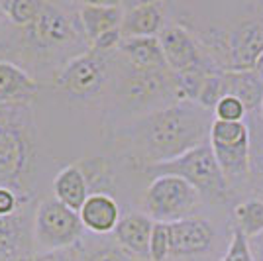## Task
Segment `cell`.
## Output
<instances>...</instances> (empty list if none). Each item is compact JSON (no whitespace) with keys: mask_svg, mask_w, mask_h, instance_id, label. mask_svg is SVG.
Returning <instances> with one entry per match:
<instances>
[{"mask_svg":"<svg viewBox=\"0 0 263 261\" xmlns=\"http://www.w3.org/2000/svg\"><path fill=\"white\" fill-rule=\"evenodd\" d=\"M214 114L197 102L179 100L132 122L118 134L132 157L145 167L167 163L209 142Z\"/></svg>","mask_w":263,"mask_h":261,"instance_id":"1","label":"cell"},{"mask_svg":"<svg viewBox=\"0 0 263 261\" xmlns=\"http://www.w3.org/2000/svg\"><path fill=\"white\" fill-rule=\"evenodd\" d=\"M37 161V134L32 104H0V187L30 193Z\"/></svg>","mask_w":263,"mask_h":261,"instance_id":"2","label":"cell"},{"mask_svg":"<svg viewBox=\"0 0 263 261\" xmlns=\"http://www.w3.org/2000/svg\"><path fill=\"white\" fill-rule=\"evenodd\" d=\"M79 45L88 47L87 38L79 20V4H61V2H44L40 16L28 28L20 30V47L35 59L53 61Z\"/></svg>","mask_w":263,"mask_h":261,"instance_id":"3","label":"cell"},{"mask_svg":"<svg viewBox=\"0 0 263 261\" xmlns=\"http://www.w3.org/2000/svg\"><path fill=\"white\" fill-rule=\"evenodd\" d=\"M114 97L116 104L134 118L181 100L171 71H136L126 63L118 71Z\"/></svg>","mask_w":263,"mask_h":261,"instance_id":"4","label":"cell"},{"mask_svg":"<svg viewBox=\"0 0 263 261\" xmlns=\"http://www.w3.org/2000/svg\"><path fill=\"white\" fill-rule=\"evenodd\" d=\"M143 171L152 179L161 175L181 177L191 187H195L198 195L206 200H226L230 196V185L214 157L210 142L186 152L185 155L177 157L173 161L152 165V167H145Z\"/></svg>","mask_w":263,"mask_h":261,"instance_id":"5","label":"cell"},{"mask_svg":"<svg viewBox=\"0 0 263 261\" xmlns=\"http://www.w3.org/2000/svg\"><path fill=\"white\" fill-rule=\"evenodd\" d=\"M200 198L202 196L198 195L197 189L183 181L181 177H154L142 196L143 214H147L154 222L173 224L195 216L197 208L200 207Z\"/></svg>","mask_w":263,"mask_h":261,"instance_id":"6","label":"cell"},{"mask_svg":"<svg viewBox=\"0 0 263 261\" xmlns=\"http://www.w3.org/2000/svg\"><path fill=\"white\" fill-rule=\"evenodd\" d=\"M210 147L230 189L250 183V130L246 122L214 120Z\"/></svg>","mask_w":263,"mask_h":261,"instance_id":"7","label":"cell"},{"mask_svg":"<svg viewBox=\"0 0 263 261\" xmlns=\"http://www.w3.org/2000/svg\"><path fill=\"white\" fill-rule=\"evenodd\" d=\"M83 222L79 212L61 204L55 196L37 202L33 214L35 246L44 251L73 250L83 238Z\"/></svg>","mask_w":263,"mask_h":261,"instance_id":"8","label":"cell"},{"mask_svg":"<svg viewBox=\"0 0 263 261\" xmlns=\"http://www.w3.org/2000/svg\"><path fill=\"white\" fill-rule=\"evenodd\" d=\"M110 61L112 55L87 49L61 65L57 87L79 100L97 98L110 81Z\"/></svg>","mask_w":263,"mask_h":261,"instance_id":"9","label":"cell"},{"mask_svg":"<svg viewBox=\"0 0 263 261\" xmlns=\"http://www.w3.org/2000/svg\"><path fill=\"white\" fill-rule=\"evenodd\" d=\"M159 44L163 47V55L167 67L173 75L197 71V69H214L218 67L210 61L206 51L195 38V33L183 24H167L163 32L159 33Z\"/></svg>","mask_w":263,"mask_h":261,"instance_id":"10","label":"cell"},{"mask_svg":"<svg viewBox=\"0 0 263 261\" xmlns=\"http://www.w3.org/2000/svg\"><path fill=\"white\" fill-rule=\"evenodd\" d=\"M37 204H26L10 216H0V261H24L35 253L33 214Z\"/></svg>","mask_w":263,"mask_h":261,"instance_id":"11","label":"cell"},{"mask_svg":"<svg viewBox=\"0 0 263 261\" xmlns=\"http://www.w3.org/2000/svg\"><path fill=\"white\" fill-rule=\"evenodd\" d=\"M263 57V16H253L228 32V71H253Z\"/></svg>","mask_w":263,"mask_h":261,"instance_id":"12","label":"cell"},{"mask_svg":"<svg viewBox=\"0 0 263 261\" xmlns=\"http://www.w3.org/2000/svg\"><path fill=\"white\" fill-rule=\"evenodd\" d=\"M171 232V257H197L206 255L214 246V228L206 218L191 216L169 224Z\"/></svg>","mask_w":263,"mask_h":261,"instance_id":"13","label":"cell"},{"mask_svg":"<svg viewBox=\"0 0 263 261\" xmlns=\"http://www.w3.org/2000/svg\"><path fill=\"white\" fill-rule=\"evenodd\" d=\"M167 4L163 2H130L124 4L122 35L126 38H159L167 26Z\"/></svg>","mask_w":263,"mask_h":261,"instance_id":"14","label":"cell"},{"mask_svg":"<svg viewBox=\"0 0 263 261\" xmlns=\"http://www.w3.org/2000/svg\"><path fill=\"white\" fill-rule=\"evenodd\" d=\"M154 220L143 212H126L114 230V241L138 261H149Z\"/></svg>","mask_w":263,"mask_h":261,"instance_id":"15","label":"cell"},{"mask_svg":"<svg viewBox=\"0 0 263 261\" xmlns=\"http://www.w3.org/2000/svg\"><path fill=\"white\" fill-rule=\"evenodd\" d=\"M37 90L40 83L22 65L0 59V104H32Z\"/></svg>","mask_w":263,"mask_h":261,"instance_id":"16","label":"cell"},{"mask_svg":"<svg viewBox=\"0 0 263 261\" xmlns=\"http://www.w3.org/2000/svg\"><path fill=\"white\" fill-rule=\"evenodd\" d=\"M79 216H81L85 230H88L90 234H97V236L114 234L122 218L116 198L106 193H90L87 202L81 208Z\"/></svg>","mask_w":263,"mask_h":261,"instance_id":"17","label":"cell"},{"mask_svg":"<svg viewBox=\"0 0 263 261\" xmlns=\"http://www.w3.org/2000/svg\"><path fill=\"white\" fill-rule=\"evenodd\" d=\"M79 20L87 38L88 49L102 33L120 30L124 20V4H97L85 2L79 4Z\"/></svg>","mask_w":263,"mask_h":261,"instance_id":"18","label":"cell"},{"mask_svg":"<svg viewBox=\"0 0 263 261\" xmlns=\"http://www.w3.org/2000/svg\"><path fill=\"white\" fill-rule=\"evenodd\" d=\"M116 53L136 71H169L159 38H126Z\"/></svg>","mask_w":263,"mask_h":261,"instance_id":"19","label":"cell"},{"mask_svg":"<svg viewBox=\"0 0 263 261\" xmlns=\"http://www.w3.org/2000/svg\"><path fill=\"white\" fill-rule=\"evenodd\" d=\"M88 195L90 187L81 165H67L53 179V196L75 212H81Z\"/></svg>","mask_w":263,"mask_h":261,"instance_id":"20","label":"cell"},{"mask_svg":"<svg viewBox=\"0 0 263 261\" xmlns=\"http://www.w3.org/2000/svg\"><path fill=\"white\" fill-rule=\"evenodd\" d=\"M226 97L238 98L248 114L259 110L263 100V79L257 71H224Z\"/></svg>","mask_w":263,"mask_h":261,"instance_id":"21","label":"cell"},{"mask_svg":"<svg viewBox=\"0 0 263 261\" xmlns=\"http://www.w3.org/2000/svg\"><path fill=\"white\" fill-rule=\"evenodd\" d=\"M250 130V183L263 189V118L259 110L246 116Z\"/></svg>","mask_w":263,"mask_h":261,"instance_id":"22","label":"cell"},{"mask_svg":"<svg viewBox=\"0 0 263 261\" xmlns=\"http://www.w3.org/2000/svg\"><path fill=\"white\" fill-rule=\"evenodd\" d=\"M246 238L255 239L263 236V198H248L234 207V226Z\"/></svg>","mask_w":263,"mask_h":261,"instance_id":"23","label":"cell"},{"mask_svg":"<svg viewBox=\"0 0 263 261\" xmlns=\"http://www.w3.org/2000/svg\"><path fill=\"white\" fill-rule=\"evenodd\" d=\"M44 8V0H2L0 2V14L6 22L14 28L24 30L40 16Z\"/></svg>","mask_w":263,"mask_h":261,"instance_id":"24","label":"cell"},{"mask_svg":"<svg viewBox=\"0 0 263 261\" xmlns=\"http://www.w3.org/2000/svg\"><path fill=\"white\" fill-rule=\"evenodd\" d=\"M75 261H138L116 241H95L79 248Z\"/></svg>","mask_w":263,"mask_h":261,"instance_id":"25","label":"cell"},{"mask_svg":"<svg viewBox=\"0 0 263 261\" xmlns=\"http://www.w3.org/2000/svg\"><path fill=\"white\" fill-rule=\"evenodd\" d=\"M226 97V88H224V71H212L206 75L202 88L198 92L197 104H200L202 108H206L209 112L214 114V108L222 98Z\"/></svg>","mask_w":263,"mask_h":261,"instance_id":"26","label":"cell"},{"mask_svg":"<svg viewBox=\"0 0 263 261\" xmlns=\"http://www.w3.org/2000/svg\"><path fill=\"white\" fill-rule=\"evenodd\" d=\"M171 257V232L169 224L155 222L149 239V261H167Z\"/></svg>","mask_w":263,"mask_h":261,"instance_id":"27","label":"cell"},{"mask_svg":"<svg viewBox=\"0 0 263 261\" xmlns=\"http://www.w3.org/2000/svg\"><path fill=\"white\" fill-rule=\"evenodd\" d=\"M33 202L30 193L16 191L12 187H0V216H10L22 210L26 204Z\"/></svg>","mask_w":263,"mask_h":261,"instance_id":"28","label":"cell"},{"mask_svg":"<svg viewBox=\"0 0 263 261\" xmlns=\"http://www.w3.org/2000/svg\"><path fill=\"white\" fill-rule=\"evenodd\" d=\"M220 261H255L252 246H250V239L246 238L240 230L232 228L228 250H226L224 257Z\"/></svg>","mask_w":263,"mask_h":261,"instance_id":"29","label":"cell"},{"mask_svg":"<svg viewBox=\"0 0 263 261\" xmlns=\"http://www.w3.org/2000/svg\"><path fill=\"white\" fill-rule=\"evenodd\" d=\"M246 106L234 97H224L214 108V120L220 122H246Z\"/></svg>","mask_w":263,"mask_h":261,"instance_id":"30","label":"cell"},{"mask_svg":"<svg viewBox=\"0 0 263 261\" xmlns=\"http://www.w3.org/2000/svg\"><path fill=\"white\" fill-rule=\"evenodd\" d=\"M77 250H55V251H35L24 261H75Z\"/></svg>","mask_w":263,"mask_h":261,"instance_id":"31","label":"cell"},{"mask_svg":"<svg viewBox=\"0 0 263 261\" xmlns=\"http://www.w3.org/2000/svg\"><path fill=\"white\" fill-rule=\"evenodd\" d=\"M250 246H252V251H253V257H255V261H263V236L252 239V241H250Z\"/></svg>","mask_w":263,"mask_h":261,"instance_id":"32","label":"cell"},{"mask_svg":"<svg viewBox=\"0 0 263 261\" xmlns=\"http://www.w3.org/2000/svg\"><path fill=\"white\" fill-rule=\"evenodd\" d=\"M255 71H257V75L263 79V57L259 59V61H257V65H255Z\"/></svg>","mask_w":263,"mask_h":261,"instance_id":"33","label":"cell"},{"mask_svg":"<svg viewBox=\"0 0 263 261\" xmlns=\"http://www.w3.org/2000/svg\"><path fill=\"white\" fill-rule=\"evenodd\" d=\"M2 20H4V16H2V14H0V35H2V33H4V22H2Z\"/></svg>","mask_w":263,"mask_h":261,"instance_id":"34","label":"cell"},{"mask_svg":"<svg viewBox=\"0 0 263 261\" xmlns=\"http://www.w3.org/2000/svg\"><path fill=\"white\" fill-rule=\"evenodd\" d=\"M259 114H261V118H263V100H261V106H259Z\"/></svg>","mask_w":263,"mask_h":261,"instance_id":"35","label":"cell"},{"mask_svg":"<svg viewBox=\"0 0 263 261\" xmlns=\"http://www.w3.org/2000/svg\"><path fill=\"white\" fill-rule=\"evenodd\" d=\"M259 10H261V12H263V2H261V4H259Z\"/></svg>","mask_w":263,"mask_h":261,"instance_id":"36","label":"cell"}]
</instances>
